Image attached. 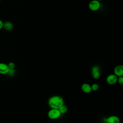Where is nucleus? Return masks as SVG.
<instances>
[{
  "instance_id": "nucleus-1",
  "label": "nucleus",
  "mask_w": 123,
  "mask_h": 123,
  "mask_svg": "<svg viewBox=\"0 0 123 123\" xmlns=\"http://www.w3.org/2000/svg\"><path fill=\"white\" fill-rule=\"evenodd\" d=\"M48 103L51 109H59L63 104V99L59 96H54L49 98Z\"/></svg>"
},
{
  "instance_id": "nucleus-2",
  "label": "nucleus",
  "mask_w": 123,
  "mask_h": 123,
  "mask_svg": "<svg viewBox=\"0 0 123 123\" xmlns=\"http://www.w3.org/2000/svg\"><path fill=\"white\" fill-rule=\"evenodd\" d=\"M61 115L59 109H51L48 113V116L51 119H56L58 118Z\"/></svg>"
},
{
  "instance_id": "nucleus-3",
  "label": "nucleus",
  "mask_w": 123,
  "mask_h": 123,
  "mask_svg": "<svg viewBox=\"0 0 123 123\" xmlns=\"http://www.w3.org/2000/svg\"><path fill=\"white\" fill-rule=\"evenodd\" d=\"M100 7V1L97 0H92L88 4V8L92 11H97Z\"/></svg>"
},
{
  "instance_id": "nucleus-4",
  "label": "nucleus",
  "mask_w": 123,
  "mask_h": 123,
  "mask_svg": "<svg viewBox=\"0 0 123 123\" xmlns=\"http://www.w3.org/2000/svg\"><path fill=\"white\" fill-rule=\"evenodd\" d=\"M10 70L8 64L4 62L0 63V74H8Z\"/></svg>"
},
{
  "instance_id": "nucleus-5",
  "label": "nucleus",
  "mask_w": 123,
  "mask_h": 123,
  "mask_svg": "<svg viewBox=\"0 0 123 123\" xmlns=\"http://www.w3.org/2000/svg\"><path fill=\"white\" fill-rule=\"evenodd\" d=\"M117 76L114 74H111L109 75L107 78L106 81L110 85H113L115 84L117 81Z\"/></svg>"
},
{
  "instance_id": "nucleus-6",
  "label": "nucleus",
  "mask_w": 123,
  "mask_h": 123,
  "mask_svg": "<svg viewBox=\"0 0 123 123\" xmlns=\"http://www.w3.org/2000/svg\"><path fill=\"white\" fill-rule=\"evenodd\" d=\"M114 74L117 76H122L123 75V66L121 65H118L114 68Z\"/></svg>"
},
{
  "instance_id": "nucleus-7",
  "label": "nucleus",
  "mask_w": 123,
  "mask_h": 123,
  "mask_svg": "<svg viewBox=\"0 0 123 123\" xmlns=\"http://www.w3.org/2000/svg\"><path fill=\"white\" fill-rule=\"evenodd\" d=\"M100 69L98 66H94L92 68V75L95 79H98L100 77Z\"/></svg>"
},
{
  "instance_id": "nucleus-8",
  "label": "nucleus",
  "mask_w": 123,
  "mask_h": 123,
  "mask_svg": "<svg viewBox=\"0 0 123 123\" xmlns=\"http://www.w3.org/2000/svg\"><path fill=\"white\" fill-rule=\"evenodd\" d=\"M107 123H120V120L116 116H111L107 119Z\"/></svg>"
},
{
  "instance_id": "nucleus-9",
  "label": "nucleus",
  "mask_w": 123,
  "mask_h": 123,
  "mask_svg": "<svg viewBox=\"0 0 123 123\" xmlns=\"http://www.w3.org/2000/svg\"><path fill=\"white\" fill-rule=\"evenodd\" d=\"M81 89L84 92L86 93H89L92 91L91 86L87 83H84L82 85Z\"/></svg>"
},
{
  "instance_id": "nucleus-10",
  "label": "nucleus",
  "mask_w": 123,
  "mask_h": 123,
  "mask_svg": "<svg viewBox=\"0 0 123 123\" xmlns=\"http://www.w3.org/2000/svg\"><path fill=\"white\" fill-rule=\"evenodd\" d=\"M3 28L6 31H11L13 28V25L10 21H6L3 22Z\"/></svg>"
},
{
  "instance_id": "nucleus-11",
  "label": "nucleus",
  "mask_w": 123,
  "mask_h": 123,
  "mask_svg": "<svg viewBox=\"0 0 123 123\" xmlns=\"http://www.w3.org/2000/svg\"><path fill=\"white\" fill-rule=\"evenodd\" d=\"M67 110H68V108H67V107L63 104L59 108V111H60L61 113H65V112H67Z\"/></svg>"
},
{
  "instance_id": "nucleus-12",
  "label": "nucleus",
  "mask_w": 123,
  "mask_h": 123,
  "mask_svg": "<svg viewBox=\"0 0 123 123\" xmlns=\"http://www.w3.org/2000/svg\"><path fill=\"white\" fill-rule=\"evenodd\" d=\"M91 89L92 90H93V91H97L98 90V85L97 84H93L91 86Z\"/></svg>"
},
{
  "instance_id": "nucleus-13",
  "label": "nucleus",
  "mask_w": 123,
  "mask_h": 123,
  "mask_svg": "<svg viewBox=\"0 0 123 123\" xmlns=\"http://www.w3.org/2000/svg\"><path fill=\"white\" fill-rule=\"evenodd\" d=\"M8 65L10 68V69H13L15 67V64L12 62H10L8 64Z\"/></svg>"
},
{
  "instance_id": "nucleus-14",
  "label": "nucleus",
  "mask_w": 123,
  "mask_h": 123,
  "mask_svg": "<svg viewBox=\"0 0 123 123\" xmlns=\"http://www.w3.org/2000/svg\"><path fill=\"white\" fill-rule=\"evenodd\" d=\"M117 81H118V82L120 84L123 85V76H119V77L117 79Z\"/></svg>"
},
{
  "instance_id": "nucleus-15",
  "label": "nucleus",
  "mask_w": 123,
  "mask_h": 123,
  "mask_svg": "<svg viewBox=\"0 0 123 123\" xmlns=\"http://www.w3.org/2000/svg\"><path fill=\"white\" fill-rule=\"evenodd\" d=\"M3 22L0 19V30L3 28Z\"/></svg>"
},
{
  "instance_id": "nucleus-16",
  "label": "nucleus",
  "mask_w": 123,
  "mask_h": 123,
  "mask_svg": "<svg viewBox=\"0 0 123 123\" xmlns=\"http://www.w3.org/2000/svg\"><path fill=\"white\" fill-rule=\"evenodd\" d=\"M98 0V1H102V0Z\"/></svg>"
},
{
  "instance_id": "nucleus-17",
  "label": "nucleus",
  "mask_w": 123,
  "mask_h": 123,
  "mask_svg": "<svg viewBox=\"0 0 123 123\" xmlns=\"http://www.w3.org/2000/svg\"><path fill=\"white\" fill-rule=\"evenodd\" d=\"M0 1H1V0H0Z\"/></svg>"
}]
</instances>
